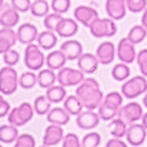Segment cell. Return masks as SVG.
<instances>
[{
	"instance_id": "6da1fadb",
	"label": "cell",
	"mask_w": 147,
	"mask_h": 147,
	"mask_svg": "<svg viewBox=\"0 0 147 147\" xmlns=\"http://www.w3.org/2000/svg\"><path fill=\"white\" fill-rule=\"evenodd\" d=\"M147 92V80L144 76H135L122 85V94L125 98H137Z\"/></svg>"
},
{
	"instance_id": "7a4b0ae2",
	"label": "cell",
	"mask_w": 147,
	"mask_h": 147,
	"mask_svg": "<svg viewBox=\"0 0 147 147\" xmlns=\"http://www.w3.org/2000/svg\"><path fill=\"white\" fill-rule=\"evenodd\" d=\"M90 33L94 37H113L117 33V25L113 19H96L89 27Z\"/></svg>"
},
{
	"instance_id": "3957f363",
	"label": "cell",
	"mask_w": 147,
	"mask_h": 147,
	"mask_svg": "<svg viewBox=\"0 0 147 147\" xmlns=\"http://www.w3.org/2000/svg\"><path fill=\"white\" fill-rule=\"evenodd\" d=\"M17 72L12 66H4L0 69V92L3 94H13L17 89Z\"/></svg>"
},
{
	"instance_id": "277c9868",
	"label": "cell",
	"mask_w": 147,
	"mask_h": 147,
	"mask_svg": "<svg viewBox=\"0 0 147 147\" xmlns=\"http://www.w3.org/2000/svg\"><path fill=\"white\" fill-rule=\"evenodd\" d=\"M33 117V109L28 102H23L19 107H15L8 115V122L13 126H24Z\"/></svg>"
},
{
	"instance_id": "5b68a950",
	"label": "cell",
	"mask_w": 147,
	"mask_h": 147,
	"mask_svg": "<svg viewBox=\"0 0 147 147\" xmlns=\"http://www.w3.org/2000/svg\"><path fill=\"white\" fill-rule=\"evenodd\" d=\"M44 55L42 52L38 49V45L36 44H28L25 48V57L24 62L25 66L31 70H38L41 69V66L44 65Z\"/></svg>"
},
{
	"instance_id": "8992f818",
	"label": "cell",
	"mask_w": 147,
	"mask_h": 147,
	"mask_svg": "<svg viewBox=\"0 0 147 147\" xmlns=\"http://www.w3.org/2000/svg\"><path fill=\"white\" fill-rule=\"evenodd\" d=\"M85 80L84 72L80 69L62 68L57 74V81L62 86H77Z\"/></svg>"
},
{
	"instance_id": "52a82bcc",
	"label": "cell",
	"mask_w": 147,
	"mask_h": 147,
	"mask_svg": "<svg viewBox=\"0 0 147 147\" xmlns=\"http://www.w3.org/2000/svg\"><path fill=\"white\" fill-rule=\"evenodd\" d=\"M142 117H143V109L137 102L127 103L125 106H121L118 110V118H121L126 125L135 123L138 119H142Z\"/></svg>"
},
{
	"instance_id": "ba28073f",
	"label": "cell",
	"mask_w": 147,
	"mask_h": 147,
	"mask_svg": "<svg viewBox=\"0 0 147 147\" xmlns=\"http://www.w3.org/2000/svg\"><path fill=\"white\" fill-rule=\"evenodd\" d=\"M117 55L122 62L125 64H133L134 60H137V52H135V44H133L129 38H122L117 48Z\"/></svg>"
},
{
	"instance_id": "9c48e42d",
	"label": "cell",
	"mask_w": 147,
	"mask_h": 147,
	"mask_svg": "<svg viewBox=\"0 0 147 147\" xmlns=\"http://www.w3.org/2000/svg\"><path fill=\"white\" fill-rule=\"evenodd\" d=\"M146 127L142 123H131L127 127V133H126V138H127V142L131 144V146H140L143 144L144 139L147 137V133H146Z\"/></svg>"
},
{
	"instance_id": "30bf717a",
	"label": "cell",
	"mask_w": 147,
	"mask_h": 147,
	"mask_svg": "<svg viewBox=\"0 0 147 147\" xmlns=\"http://www.w3.org/2000/svg\"><path fill=\"white\" fill-rule=\"evenodd\" d=\"M74 17L84 27H90L93 21L98 19V12L94 8L88 7V5H80L74 11Z\"/></svg>"
},
{
	"instance_id": "8fae6325",
	"label": "cell",
	"mask_w": 147,
	"mask_h": 147,
	"mask_svg": "<svg viewBox=\"0 0 147 147\" xmlns=\"http://www.w3.org/2000/svg\"><path fill=\"white\" fill-rule=\"evenodd\" d=\"M99 115L97 113H94L93 110H86V111H81V113L77 115V126L80 129H84V130H92L94 127L98 126L99 123Z\"/></svg>"
},
{
	"instance_id": "7c38bea8",
	"label": "cell",
	"mask_w": 147,
	"mask_h": 147,
	"mask_svg": "<svg viewBox=\"0 0 147 147\" xmlns=\"http://www.w3.org/2000/svg\"><path fill=\"white\" fill-rule=\"evenodd\" d=\"M106 13L113 20H122L126 16V0H106Z\"/></svg>"
},
{
	"instance_id": "4fadbf2b",
	"label": "cell",
	"mask_w": 147,
	"mask_h": 147,
	"mask_svg": "<svg viewBox=\"0 0 147 147\" xmlns=\"http://www.w3.org/2000/svg\"><path fill=\"white\" fill-rule=\"evenodd\" d=\"M19 20H20L19 12L13 7H9L8 4H3L0 7V25L12 28L17 25Z\"/></svg>"
},
{
	"instance_id": "5bb4252c",
	"label": "cell",
	"mask_w": 147,
	"mask_h": 147,
	"mask_svg": "<svg viewBox=\"0 0 147 147\" xmlns=\"http://www.w3.org/2000/svg\"><path fill=\"white\" fill-rule=\"evenodd\" d=\"M96 56L102 65H109V64H111V62L114 61V58H115V48H114V44L110 42V41H105L102 44H99L98 48H97Z\"/></svg>"
},
{
	"instance_id": "9a60e30c",
	"label": "cell",
	"mask_w": 147,
	"mask_h": 147,
	"mask_svg": "<svg viewBox=\"0 0 147 147\" xmlns=\"http://www.w3.org/2000/svg\"><path fill=\"white\" fill-rule=\"evenodd\" d=\"M37 28L31 23H25V24L20 25L17 29V40L21 44H32L34 40H37Z\"/></svg>"
},
{
	"instance_id": "2e32d148",
	"label": "cell",
	"mask_w": 147,
	"mask_h": 147,
	"mask_svg": "<svg viewBox=\"0 0 147 147\" xmlns=\"http://www.w3.org/2000/svg\"><path fill=\"white\" fill-rule=\"evenodd\" d=\"M64 139V130L61 129L60 125H55V123H52L51 126L47 127V130H45V134H44V142L45 146H55L57 144L60 140Z\"/></svg>"
},
{
	"instance_id": "e0dca14e",
	"label": "cell",
	"mask_w": 147,
	"mask_h": 147,
	"mask_svg": "<svg viewBox=\"0 0 147 147\" xmlns=\"http://www.w3.org/2000/svg\"><path fill=\"white\" fill-rule=\"evenodd\" d=\"M61 51L68 60H78L82 55V45L77 40H68L62 42Z\"/></svg>"
},
{
	"instance_id": "ac0fdd59",
	"label": "cell",
	"mask_w": 147,
	"mask_h": 147,
	"mask_svg": "<svg viewBox=\"0 0 147 147\" xmlns=\"http://www.w3.org/2000/svg\"><path fill=\"white\" fill-rule=\"evenodd\" d=\"M98 58L97 56L92 55V53H85L81 55V57L78 58V69L82 70L84 73H94L98 68Z\"/></svg>"
},
{
	"instance_id": "d6986e66",
	"label": "cell",
	"mask_w": 147,
	"mask_h": 147,
	"mask_svg": "<svg viewBox=\"0 0 147 147\" xmlns=\"http://www.w3.org/2000/svg\"><path fill=\"white\" fill-rule=\"evenodd\" d=\"M77 31H78V24L69 17H64L56 29L58 36H61V37H72L77 33Z\"/></svg>"
},
{
	"instance_id": "ffe728a7",
	"label": "cell",
	"mask_w": 147,
	"mask_h": 147,
	"mask_svg": "<svg viewBox=\"0 0 147 147\" xmlns=\"http://www.w3.org/2000/svg\"><path fill=\"white\" fill-rule=\"evenodd\" d=\"M66 60L68 58L65 57V55L60 49V51H53L52 53H49L47 56L45 61H47V65H48L49 69H52V70H60V69L64 68Z\"/></svg>"
},
{
	"instance_id": "44dd1931",
	"label": "cell",
	"mask_w": 147,
	"mask_h": 147,
	"mask_svg": "<svg viewBox=\"0 0 147 147\" xmlns=\"http://www.w3.org/2000/svg\"><path fill=\"white\" fill-rule=\"evenodd\" d=\"M98 89H99V85L96 80L94 78H85L81 84L77 85L76 93H77V97H78L80 99H82L84 97L89 96V94H92L93 92H96V90H98Z\"/></svg>"
},
{
	"instance_id": "7402d4cb",
	"label": "cell",
	"mask_w": 147,
	"mask_h": 147,
	"mask_svg": "<svg viewBox=\"0 0 147 147\" xmlns=\"http://www.w3.org/2000/svg\"><path fill=\"white\" fill-rule=\"evenodd\" d=\"M69 115H70V114L65 110V107H64V109H62V107H53L48 113V118H47V119L51 123L62 126V125H66V123L69 122V119H70Z\"/></svg>"
},
{
	"instance_id": "603a6c76",
	"label": "cell",
	"mask_w": 147,
	"mask_h": 147,
	"mask_svg": "<svg viewBox=\"0 0 147 147\" xmlns=\"http://www.w3.org/2000/svg\"><path fill=\"white\" fill-rule=\"evenodd\" d=\"M37 44L40 48L49 51L57 44V36L53 33V31H45L41 32L37 36Z\"/></svg>"
},
{
	"instance_id": "cb8c5ba5",
	"label": "cell",
	"mask_w": 147,
	"mask_h": 147,
	"mask_svg": "<svg viewBox=\"0 0 147 147\" xmlns=\"http://www.w3.org/2000/svg\"><path fill=\"white\" fill-rule=\"evenodd\" d=\"M102 98L103 94L101 92V89H98L96 92H93L92 94H89V96L84 97L81 99V102L84 105V107H86L88 110H94L97 107H99V105L102 103Z\"/></svg>"
},
{
	"instance_id": "d4e9b609",
	"label": "cell",
	"mask_w": 147,
	"mask_h": 147,
	"mask_svg": "<svg viewBox=\"0 0 147 147\" xmlns=\"http://www.w3.org/2000/svg\"><path fill=\"white\" fill-rule=\"evenodd\" d=\"M19 138L17 127L13 125H3L0 126V142L3 143H12Z\"/></svg>"
},
{
	"instance_id": "484cf974",
	"label": "cell",
	"mask_w": 147,
	"mask_h": 147,
	"mask_svg": "<svg viewBox=\"0 0 147 147\" xmlns=\"http://www.w3.org/2000/svg\"><path fill=\"white\" fill-rule=\"evenodd\" d=\"M57 81V74H55V72L52 69H44V70H40L37 76V82L38 85L44 89H48L51 86H53V84Z\"/></svg>"
},
{
	"instance_id": "4316f807",
	"label": "cell",
	"mask_w": 147,
	"mask_h": 147,
	"mask_svg": "<svg viewBox=\"0 0 147 147\" xmlns=\"http://www.w3.org/2000/svg\"><path fill=\"white\" fill-rule=\"evenodd\" d=\"M64 107H65V110L68 111L69 114H70V115H78V114L82 111L84 105H82L81 99H80L78 97L69 96V97H66V98H65Z\"/></svg>"
},
{
	"instance_id": "83f0119b",
	"label": "cell",
	"mask_w": 147,
	"mask_h": 147,
	"mask_svg": "<svg viewBox=\"0 0 147 147\" xmlns=\"http://www.w3.org/2000/svg\"><path fill=\"white\" fill-rule=\"evenodd\" d=\"M45 96L48 97V99L51 102L53 103H58L64 101L66 98V90H65V86L62 85H58V86H51L48 88L47 90V94Z\"/></svg>"
},
{
	"instance_id": "f1b7e54d",
	"label": "cell",
	"mask_w": 147,
	"mask_h": 147,
	"mask_svg": "<svg viewBox=\"0 0 147 147\" xmlns=\"http://www.w3.org/2000/svg\"><path fill=\"white\" fill-rule=\"evenodd\" d=\"M127 127H129V125H126L121 118H117V119H114L113 122L110 123L109 129L114 138H123L126 137Z\"/></svg>"
},
{
	"instance_id": "f546056e",
	"label": "cell",
	"mask_w": 147,
	"mask_h": 147,
	"mask_svg": "<svg viewBox=\"0 0 147 147\" xmlns=\"http://www.w3.org/2000/svg\"><path fill=\"white\" fill-rule=\"evenodd\" d=\"M146 36H147V29L143 25H134L130 29L129 34H127V38L133 44H139L146 38Z\"/></svg>"
},
{
	"instance_id": "4dcf8cb0",
	"label": "cell",
	"mask_w": 147,
	"mask_h": 147,
	"mask_svg": "<svg viewBox=\"0 0 147 147\" xmlns=\"http://www.w3.org/2000/svg\"><path fill=\"white\" fill-rule=\"evenodd\" d=\"M111 76H113V78L115 81H125V80L130 77V68L125 62L117 64L113 68V70H111Z\"/></svg>"
},
{
	"instance_id": "1f68e13d",
	"label": "cell",
	"mask_w": 147,
	"mask_h": 147,
	"mask_svg": "<svg viewBox=\"0 0 147 147\" xmlns=\"http://www.w3.org/2000/svg\"><path fill=\"white\" fill-rule=\"evenodd\" d=\"M51 101L48 99V97L47 96H40L37 97V98L34 99V111L38 114V115H44V114L49 113L51 111Z\"/></svg>"
},
{
	"instance_id": "d6a6232c",
	"label": "cell",
	"mask_w": 147,
	"mask_h": 147,
	"mask_svg": "<svg viewBox=\"0 0 147 147\" xmlns=\"http://www.w3.org/2000/svg\"><path fill=\"white\" fill-rule=\"evenodd\" d=\"M31 12L36 17L47 16L49 12V4L47 3V0H34L31 5Z\"/></svg>"
},
{
	"instance_id": "836d02e7",
	"label": "cell",
	"mask_w": 147,
	"mask_h": 147,
	"mask_svg": "<svg viewBox=\"0 0 147 147\" xmlns=\"http://www.w3.org/2000/svg\"><path fill=\"white\" fill-rule=\"evenodd\" d=\"M37 84V76L32 72H27L23 73L19 78V85L23 88V89H32L34 85Z\"/></svg>"
},
{
	"instance_id": "e575fe53",
	"label": "cell",
	"mask_w": 147,
	"mask_h": 147,
	"mask_svg": "<svg viewBox=\"0 0 147 147\" xmlns=\"http://www.w3.org/2000/svg\"><path fill=\"white\" fill-rule=\"evenodd\" d=\"M98 115L103 121H110L115 115H118V109H114V107L106 105L105 102H102L98 107Z\"/></svg>"
},
{
	"instance_id": "d590c367",
	"label": "cell",
	"mask_w": 147,
	"mask_h": 147,
	"mask_svg": "<svg viewBox=\"0 0 147 147\" xmlns=\"http://www.w3.org/2000/svg\"><path fill=\"white\" fill-rule=\"evenodd\" d=\"M122 96L123 94H121V93H118V92H110L109 94L103 98V102L106 103V105H109V106L114 107V109L119 110V107L122 106V101H123Z\"/></svg>"
},
{
	"instance_id": "8d00e7d4",
	"label": "cell",
	"mask_w": 147,
	"mask_h": 147,
	"mask_svg": "<svg viewBox=\"0 0 147 147\" xmlns=\"http://www.w3.org/2000/svg\"><path fill=\"white\" fill-rule=\"evenodd\" d=\"M64 17L61 16L60 13H51V15H47L45 16V20H44V25L48 31H56L60 24V21L62 20Z\"/></svg>"
},
{
	"instance_id": "74e56055",
	"label": "cell",
	"mask_w": 147,
	"mask_h": 147,
	"mask_svg": "<svg viewBox=\"0 0 147 147\" xmlns=\"http://www.w3.org/2000/svg\"><path fill=\"white\" fill-rule=\"evenodd\" d=\"M127 9L133 13H139L146 9L147 0H126Z\"/></svg>"
},
{
	"instance_id": "f35d334b",
	"label": "cell",
	"mask_w": 147,
	"mask_h": 147,
	"mask_svg": "<svg viewBox=\"0 0 147 147\" xmlns=\"http://www.w3.org/2000/svg\"><path fill=\"white\" fill-rule=\"evenodd\" d=\"M101 143V135L98 133L86 134L82 139V147H98Z\"/></svg>"
},
{
	"instance_id": "ab89813d",
	"label": "cell",
	"mask_w": 147,
	"mask_h": 147,
	"mask_svg": "<svg viewBox=\"0 0 147 147\" xmlns=\"http://www.w3.org/2000/svg\"><path fill=\"white\" fill-rule=\"evenodd\" d=\"M51 7L56 13L62 15L68 12L69 8H70V0H52Z\"/></svg>"
},
{
	"instance_id": "60d3db41",
	"label": "cell",
	"mask_w": 147,
	"mask_h": 147,
	"mask_svg": "<svg viewBox=\"0 0 147 147\" xmlns=\"http://www.w3.org/2000/svg\"><path fill=\"white\" fill-rule=\"evenodd\" d=\"M36 146V140L31 134H21L16 139L15 147H34Z\"/></svg>"
},
{
	"instance_id": "b9f144b4",
	"label": "cell",
	"mask_w": 147,
	"mask_h": 147,
	"mask_svg": "<svg viewBox=\"0 0 147 147\" xmlns=\"http://www.w3.org/2000/svg\"><path fill=\"white\" fill-rule=\"evenodd\" d=\"M137 62L139 65L142 76L147 77V49H142L137 55Z\"/></svg>"
},
{
	"instance_id": "7bdbcfd3",
	"label": "cell",
	"mask_w": 147,
	"mask_h": 147,
	"mask_svg": "<svg viewBox=\"0 0 147 147\" xmlns=\"http://www.w3.org/2000/svg\"><path fill=\"white\" fill-rule=\"evenodd\" d=\"M3 60H4V62H5V65H7V66H13V65H16L17 62H19V60H20L19 52L13 51V49H9L7 53H4Z\"/></svg>"
},
{
	"instance_id": "ee69618b",
	"label": "cell",
	"mask_w": 147,
	"mask_h": 147,
	"mask_svg": "<svg viewBox=\"0 0 147 147\" xmlns=\"http://www.w3.org/2000/svg\"><path fill=\"white\" fill-rule=\"evenodd\" d=\"M62 147H81L78 137L73 133H69L62 139Z\"/></svg>"
},
{
	"instance_id": "f6af8a7d",
	"label": "cell",
	"mask_w": 147,
	"mask_h": 147,
	"mask_svg": "<svg viewBox=\"0 0 147 147\" xmlns=\"http://www.w3.org/2000/svg\"><path fill=\"white\" fill-rule=\"evenodd\" d=\"M31 0H12V7L17 12H28L31 11Z\"/></svg>"
},
{
	"instance_id": "bcb514c9",
	"label": "cell",
	"mask_w": 147,
	"mask_h": 147,
	"mask_svg": "<svg viewBox=\"0 0 147 147\" xmlns=\"http://www.w3.org/2000/svg\"><path fill=\"white\" fill-rule=\"evenodd\" d=\"M12 47H13V44H12L8 38L3 37V36H0V55L7 53V52L9 51Z\"/></svg>"
},
{
	"instance_id": "7dc6e473",
	"label": "cell",
	"mask_w": 147,
	"mask_h": 147,
	"mask_svg": "<svg viewBox=\"0 0 147 147\" xmlns=\"http://www.w3.org/2000/svg\"><path fill=\"white\" fill-rule=\"evenodd\" d=\"M8 111H9V103L1 98L0 99V118H3V117L7 115Z\"/></svg>"
},
{
	"instance_id": "c3c4849f",
	"label": "cell",
	"mask_w": 147,
	"mask_h": 147,
	"mask_svg": "<svg viewBox=\"0 0 147 147\" xmlns=\"http://www.w3.org/2000/svg\"><path fill=\"white\" fill-rule=\"evenodd\" d=\"M106 147H127V144L119 138H115V139H110L106 143Z\"/></svg>"
},
{
	"instance_id": "681fc988",
	"label": "cell",
	"mask_w": 147,
	"mask_h": 147,
	"mask_svg": "<svg viewBox=\"0 0 147 147\" xmlns=\"http://www.w3.org/2000/svg\"><path fill=\"white\" fill-rule=\"evenodd\" d=\"M142 25H143V27L147 29V8L144 9L143 16H142Z\"/></svg>"
},
{
	"instance_id": "f907efd6",
	"label": "cell",
	"mask_w": 147,
	"mask_h": 147,
	"mask_svg": "<svg viewBox=\"0 0 147 147\" xmlns=\"http://www.w3.org/2000/svg\"><path fill=\"white\" fill-rule=\"evenodd\" d=\"M142 123L144 125V127L147 129V113L143 114V117H142Z\"/></svg>"
},
{
	"instance_id": "816d5d0a",
	"label": "cell",
	"mask_w": 147,
	"mask_h": 147,
	"mask_svg": "<svg viewBox=\"0 0 147 147\" xmlns=\"http://www.w3.org/2000/svg\"><path fill=\"white\" fill-rule=\"evenodd\" d=\"M143 105H144V107L147 109V93L144 94V97H143Z\"/></svg>"
},
{
	"instance_id": "f5cc1de1",
	"label": "cell",
	"mask_w": 147,
	"mask_h": 147,
	"mask_svg": "<svg viewBox=\"0 0 147 147\" xmlns=\"http://www.w3.org/2000/svg\"><path fill=\"white\" fill-rule=\"evenodd\" d=\"M3 4H4V0H0V7H1Z\"/></svg>"
},
{
	"instance_id": "db71d44e",
	"label": "cell",
	"mask_w": 147,
	"mask_h": 147,
	"mask_svg": "<svg viewBox=\"0 0 147 147\" xmlns=\"http://www.w3.org/2000/svg\"><path fill=\"white\" fill-rule=\"evenodd\" d=\"M40 147H49V146H45V144H44V146H40Z\"/></svg>"
},
{
	"instance_id": "11a10c76",
	"label": "cell",
	"mask_w": 147,
	"mask_h": 147,
	"mask_svg": "<svg viewBox=\"0 0 147 147\" xmlns=\"http://www.w3.org/2000/svg\"><path fill=\"white\" fill-rule=\"evenodd\" d=\"M1 98H3V97H1V96H0V99H1Z\"/></svg>"
},
{
	"instance_id": "9f6ffc18",
	"label": "cell",
	"mask_w": 147,
	"mask_h": 147,
	"mask_svg": "<svg viewBox=\"0 0 147 147\" xmlns=\"http://www.w3.org/2000/svg\"><path fill=\"white\" fill-rule=\"evenodd\" d=\"M0 147H1V144H0Z\"/></svg>"
}]
</instances>
